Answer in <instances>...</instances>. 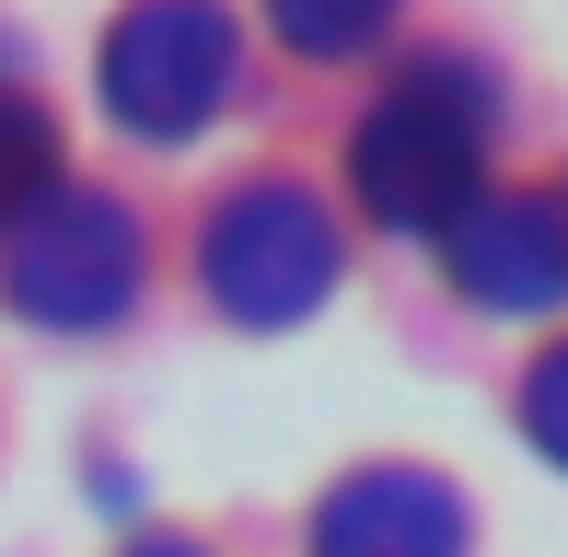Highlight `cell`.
<instances>
[{"label": "cell", "instance_id": "obj_2", "mask_svg": "<svg viewBox=\"0 0 568 557\" xmlns=\"http://www.w3.org/2000/svg\"><path fill=\"white\" fill-rule=\"evenodd\" d=\"M140 278H151L140 221H128L116 198H93V186H47L36 210L0 233V291H12V314L59 325V337L116 325L128 302H140Z\"/></svg>", "mask_w": 568, "mask_h": 557}, {"label": "cell", "instance_id": "obj_1", "mask_svg": "<svg viewBox=\"0 0 568 557\" xmlns=\"http://www.w3.org/2000/svg\"><path fill=\"white\" fill-rule=\"evenodd\" d=\"M476 174H487V93L453 59H418L348 129V186L383 233H453L476 210Z\"/></svg>", "mask_w": 568, "mask_h": 557}, {"label": "cell", "instance_id": "obj_6", "mask_svg": "<svg viewBox=\"0 0 568 557\" xmlns=\"http://www.w3.org/2000/svg\"><path fill=\"white\" fill-rule=\"evenodd\" d=\"M314 557H464V499L429 465H359L348 488H325Z\"/></svg>", "mask_w": 568, "mask_h": 557}, {"label": "cell", "instance_id": "obj_8", "mask_svg": "<svg viewBox=\"0 0 568 557\" xmlns=\"http://www.w3.org/2000/svg\"><path fill=\"white\" fill-rule=\"evenodd\" d=\"M278 36H291L302 59H337V47L383 36V0H278Z\"/></svg>", "mask_w": 568, "mask_h": 557}, {"label": "cell", "instance_id": "obj_9", "mask_svg": "<svg viewBox=\"0 0 568 557\" xmlns=\"http://www.w3.org/2000/svg\"><path fill=\"white\" fill-rule=\"evenodd\" d=\"M523 429L546 465H568V348H546V361L523 372Z\"/></svg>", "mask_w": 568, "mask_h": 557}, {"label": "cell", "instance_id": "obj_3", "mask_svg": "<svg viewBox=\"0 0 568 557\" xmlns=\"http://www.w3.org/2000/svg\"><path fill=\"white\" fill-rule=\"evenodd\" d=\"M197 278L232 325H302L325 291H337V221H325L314 186H232L197 233Z\"/></svg>", "mask_w": 568, "mask_h": 557}, {"label": "cell", "instance_id": "obj_4", "mask_svg": "<svg viewBox=\"0 0 568 557\" xmlns=\"http://www.w3.org/2000/svg\"><path fill=\"white\" fill-rule=\"evenodd\" d=\"M232 93V23L210 0H140L105 23V105L140 140H197Z\"/></svg>", "mask_w": 568, "mask_h": 557}, {"label": "cell", "instance_id": "obj_10", "mask_svg": "<svg viewBox=\"0 0 568 557\" xmlns=\"http://www.w3.org/2000/svg\"><path fill=\"white\" fill-rule=\"evenodd\" d=\"M128 557H210V546H186V535H140Z\"/></svg>", "mask_w": 568, "mask_h": 557}, {"label": "cell", "instance_id": "obj_5", "mask_svg": "<svg viewBox=\"0 0 568 557\" xmlns=\"http://www.w3.org/2000/svg\"><path fill=\"white\" fill-rule=\"evenodd\" d=\"M442 244L487 314H557L568 302V198H476Z\"/></svg>", "mask_w": 568, "mask_h": 557}, {"label": "cell", "instance_id": "obj_7", "mask_svg": "<svg viewBox=\"0 0 568 557\" xmlns=\"http://www.w3.org/2000/svg\"><path fill=\"white\" fill-rule=\"evenodd\" d=\"M47 186H59V129H47V105L0 70V233H12Z\"/></svg>", "mask_w": 568, "mask_h": 557}]
</instances>
